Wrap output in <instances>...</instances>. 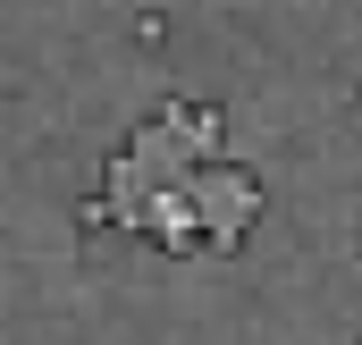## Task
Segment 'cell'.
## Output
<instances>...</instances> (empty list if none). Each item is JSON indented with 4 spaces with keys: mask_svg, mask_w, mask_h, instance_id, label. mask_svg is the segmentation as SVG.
Here are the masks:
<instances>
[{
    "mask_svg": "<svg viewBox=\"0 0 362 345\" xmlns=\"http://www.w3.org/2000/svg\"><path fill=\"white\" fill-rule=\"evenodd\" d=\"M185 202H194L202 253H236V236H245L253 211H262V185H253L245 169H228V160H202V169L185 177Z\"/></svg>",
    "mask_w": 362,
    "mask_h": 345,
    "instance_id": "1",
    "label": "cell"
},
{
    "mask_svg": "<svg viewBox=\"0 0 362 345\" xmlns=\"http://www.w3.org/2000/svg\"><path fill=\"white\" fill-rule=\"evenodd\" d=\"M152 127H160V135L177 144L194 169H202V160H228V118H219V110H185V101H169V110H160Z\"/></svg>",
    "mask_w": 362,
    "mask_h": 345,
    "instance_id": "2",
    "label": "cell"
}]
</instances>
